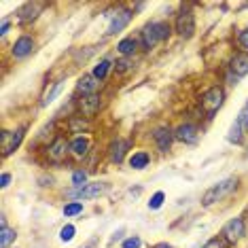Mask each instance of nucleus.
<instances>
[{"instance_id":"15","label":"nucleus","mask_w":248,"mask_h":248,"mask_svg":"<svg viewBox=\"0 0 248 248\" xmlns=\"http://www.w3.org/2000/svg\"><path fill=\"white\" fill-rule=\"evenodd\" d=\"M45 9L43 2H26L24 7L17 11V19L19 24H32L38 15H41V11Z\"/></svg>"},{"instance_id":"2","label":"nucleus","mask_w":248,"mask_h":248,"mask_svg":"<svg viewBox=\"0 0 248 248\" xmlns=\"http://www.w3.org/2000/svg\"><path fill=\"white\" fill-rule=\"evenodd\" d=\"M238 185H240V180L235 178V176H231V178H225L221 180V183H217V185H212L210 189L206 191L204 195H202V206H212V204H217V202H221L225 200L227 195H231L235 189H238Z\"/></svg>"},{"instance_id":"18","label":"nucleus","mask_w":248,"mask_h":248,"mask_svg":"<svg viewBox=\"0 0 248 248\" xmlns=\"http://www.w3.org/2000/svg\"><path fill=\"white\" fill-rule=\"evenodd\" d=\"M89 153V140L85 136H77L70 140V155H75L77 159H83Z\"/></svg>"},{"instance_id":"20","label":"nucleus","mask_w":248,"mask_h":248,"mask_svg":"<svg viewBox=\"0 0 248 248\" xmlns=\"http://www.w3.org/2000/svg\"><path fill=\"white\" fill-rule=\"evenodd\" d=\"M244 127H242V123L235 119L233 123H231V127H229V134H227V142L231 144H240L242 142V138H244Z\"/></svg>"},{"instance_id":"22","label":"nucleus","mask_w":248,"mask_h":248,"mask_svg":"<svg viewBox=\"0 0 248 248\" xmlns=\"http://www.w3.org/2000/svg\"><path fill=\"white\" fill-rule=\"evenodd\" d=\"M87 127H89V119H85V117H70L68 129L72 134H83Z\"/></svg>"},{"instance_id":"35","label":"nucleus","mask_w":248,"mask_h":248,"mask_svg":"<svg viewBox=\"0 0 248 248\" xmlns=\"http://www.w3.org/2000/svg\"><path fill=\"white\" fill-rule=\"evenodd\" d=\"M9 183H11V174H9V172H4L2 176H0V187L7 189V187H9Z\"/></svg>"},{"instance_id":"8","label":"nucleus","mask_w":248,"mask_h":248,"mask_svg":"<svg viewBox=\"0 0 248 248\" xmlns=\"http://www.w3.org/2000/svg\"><path fill=\"white\" fill-rule=\"evenodd\" d=\"M77 108L85 119H92V117H95L100 112V108H102V98H100L98 93L81 95V98L77 100Z\"/></svg>"},{"instance_id":"28","label":"nucleus","mask_w":248,"mask_h":248,"mask_svg":"<svg viewBox=\"0 0 248 248\" xmlns=\"http://www.w3.org/2000/svg\"><path fill=\"white\" fill-rule=\"evenodd\" d=\"M75 233H77V229H75V225H64L62 227V231H60V240L62 242H70L72 238H75Z\"/></svg>"},{"instance_id":"34","label":"nucleus","mask_w":248,"mask_h":248,"mask_svg":"<svg viewBox=\"0 0 248 248\" xmlns=\"http://www.w3.org/2000/svg\"><path fill=\"white\" fill-rule=\"evenodd\" d=\"M238 121L242 123V127H244V132H248V108L244 106V108H242V112L238 115Z\"/></svg>"},{"instance_id":"21","label":"nucleus","mask_w":248,"mask_h":248,"mask_svg":"<svg viewBox=\"0 0 248 248\" xmlns=\"http://www.w3.org/2000/svg\"><path fill=\"white\" fill-rule=\"evenodd\" d=\"M151 157L146 151H138V153H134L132 157H129V166L134 168V170H144L146 166H149Z\"/></svg>"},{"instance_id":"4","label":"nucleus","mask_w":248,"mask_h":248,"mask_svg":"<svg viewBox=\"0 0 248 248\" xmlns=\"http://www.w3.org/2000/svg\"><path fill=\"white\" fill-rule=\"evenodd\" d=\"M108 191V185L106 183H87L83 187H72L66 191V197H72V200L81 202V200H93V197H100Z\"/></svg>"},{"instance_id":"31","label":"nucleus","mask_w":248,"mask_h":248,"mask_svg":"<svg viewBox=\"0 0 248 248\" xmlns=\"http://www.w3.org/2000/svg\"><path fill=\"white\" fill-rule=\"evenodd\" d=\"M142 246V240L138 238V235H129L127 240H123V244H121V248H140Z\"/></svg>"},{"instance_id":"13","label":"nucleus","mask_w":248,"mask_h":248,"mask_svg":"<svg viewBox=\"0 0 248 248\" xmlns=\"http://www.w3.org/2000/svg\"><path fill=\"white\" fill-rule=\"evenodd\" d=\"M153 140H155V146L159 153H168L170 146L174 142V129L170 127H157L153 132Z\"/></svg>"},{"instance_id":"36","label":"nucleus","mask_w":248,"mask_h":248,"mask_svg":"<svg viewBox=\"0 0 248 248\" xmlns=\"http://www.w3.org/2000/svg\"><path fill=\"white\" fill-rule=\"evenodd\" d=\"M9 28H11V24H9V21H2V26H0V34H7V32H9Z\"/></svg>"},{"instance_id":"17","label":"nucleus","mask_w":248,"mask_h":248,"mask_svg":"<svg viewBox=\"0 0 248 248\" xmlns=\"http://www.w3.org/2000/svg\"><path fill=\"white\" fill-rule=\"evenodd\" d=\"M98 87H100V81L93 75H83L81 78H78V83H77V93L92 95V93L98 92Z\"/></svg>"},{"instance_id":"33","label":"nucleus","mask_w":248,"mask_h":248,"mask_svg":"<svg viewBox=\"0 0 248 248\" xmlns=\"http://www.w3.org/2000/svg\"><path fill=\"white\" fill-rule=\"evenodd\" d=\"M238 45L244 49V51H248V28H246V30H242L238 34Z\"/></svg>"},{"instance_id":"32","label":"nucleus","mask_w":248,"mask_h":248,"mask_svg":"<svg viewBox=\"0 0 248 248\" xmlns=\"http://www.w3.org/2000/svg\"><path fill=\"white\" fill-rule=\"evenodd\" d=\"M202 248H227V244H225V240L221 238V235H217V238H212V240H208Z\"/></svg>"},{"instance_id":"26","label":"nucleus","mask_w":248,"mask_h":248,"mask_svg":"<svg viewBox=\"0 0 248 248\" xmlns=\"http://www.w3.org/2000/svg\"><path fill=\"white\" fill-rule=\"evenodd\" d=\"M163 200H166V193H163V191L153 193V197L149 200V210H159V208L163 206Z\"/></svg>"},{"instance_id":"23","label":"nucleus","mask_w":248,"mask_h":248,"mask_svg":"<svg viewBox=\"0 0 248 248\" xmlns=\"http://www.w3.org/2000/svg\"><path fill=\"white\" fill-rule=\"evenodd\" d=\"M15 240V229L7 227V221L2 218V227H0V248H9V244Z\"/></svg>"},{"instance_id":"5","label":"nucleus","mask_w":248,"mask_h":248,"mask_svg":"<svg viewBox=\"0 0 248 248\" xmlns=\"http://www.w3.org/2000/svg\"><path fill=\"white\" fill-rule=\"evenodd\" d=\"M68 153H70V140L66 136H62V134H58V136L51 140V144H47V149H45V155H47V159L51 163L66 161Z\"/></svg>"},{"instance_id":"6","label":"nucleus","mask_w":248,"mask_h":248,"mask_svg":"<svg viewBox=\"0 0 248 248\" xmlns=\"http://www.w3.org/2000/svg\"><path fill=\"white\" fill-rule=\"evenodd\" d=\"M174 30H176V34L180 38H185V41H189L191 36L195 34V15L193 11L189 7L183 9L180 13L176 15V21H174Z\"/></svg>"},{"instance_id":"3","label":"nucleus","mask_w":248,"mask_h":248,"mask_svg":"<svg viewBox=\"0 0 248 248\" xmlns=\"http://www.w3.org/2000/svg\"><path fill=\"white\" fill-rule=\"evenodd\" d=\"M223 102H225V89L221 85H212L210 89H206L200 98V106L208 117H212L214 112L221 108Z\"/></svg>"},{"instance_id":"30","label":"nucleus","mask_w":248,"mask_h":248,"mask_svg":"<svg viewBox=\"0 0 248 248\" xmlns=\"http://www.w3.org/2000/svg\"><path fill=\"white\" fill-rule=\"evenodd\" d=\"M85 180H87V174L83 170H77L72 174V187H83V185H87Z\"/></svg>"},{"instance_id":"24","label":"nucleus","mask_w":248,"mask_h":248,"mask_svg":"<svg viewBox=\"0 0 248 248\" xmlns=\"http://www.w3.org/2000/svg\"><path fill=\"white\" fill-rule=\"evenodd\" d=\"M62 89H64V81H58V83H55V85H53L51 89H49L47 93H45V98H43L41 106H49V104H51L53 100H55V98H58V95L62 93Z\"/></svg>"},{"instance_id":"29","label":"nucleus","mask_w":248,"mask_h":248,"mask_svg":"<svg viewBox=\"0 0 248 248\" xmlns=\"http://www.w3.org/2000/svg\"><path fill=\"white\" fill-rule=\"evenodd\" d=\"M115 70H117V72H121V75H125V72H132V70H134V66L129 64V60H127V58H121V60H117V62H115Z\"/></svg>"},{"instance_id":"14","label":"nucleus","mask_w":248,"mask_h":248,"mask_svg":"<svg viewBox=\"0 0 248 248\" xmlns=\"http://www.w3.org/2000/svg\"><path fill=\"white\" fill-rule=\"evenodd\" d=\"M229 70H231V75H233L235 78L246 77L248 75V53L246 51H238V53L231 55Z\"/></svg>"},{"instance_id":"1","label":"nucleus","mask_w":248,"mask_h":248,"mask_svg":"<svg viewBox=\"0 0 248 248\" xmlns=\"http://www.w3.org/2000/svg\"><path fill=\"white\" fill-rule=\"evenodd\" d=\"M168 36H170V26H168L166 21H151V24H146L142 28V32H140V43H142V49L151 51L155 45L166 41Z\"/></svg>"},{"instance_id":"7","label":"nucleus","mask_w":248,"mask_h":248,"mask_svg":"<svg viewBox=\"0 0 248 248\" xmlns=\"http://www.w3.org/2000/svg\"><path fill=\"white\" fill-rule=\"evenodd\" d=\"M244 221L242 218H231V221L225 223V227L221 229V238L225 240V244L227 246H233L235 242L242 240V235H244Z\"/></svg>"},{"instance_id":"19","label":"nucleus","mask_w":248,"mask_h":248,"mask_svg":"<svg viewBox=\"0 0 248 248\" xmlns=\"http://www.w3.org/2000/svg\"><path fill=\"white\" fill-rule=\"evenodd\" d=\"M117 51H119L123 58H129V55H134L138 51V41L134 36L123 38V41H119V45H117Z\"/></svg>"},{"instance_id":"27","label":"nucleus","mask_w":248,"mask_h":248,"mask_svg":"<svg viewBox=\"0 0 248 248\" xmlns=\"http://www.w3.org/2000/svg\"><path fill=\"white\" fill-rule=\"evenodd\" d=\"M83 212V202H70V204L64 206V214L66 217H77V214Z\"/></svg>"},{"instance_id":"25","label":"nucleus","mask_w":248,"mask_h":248,"mask_svg":"<svg viewBox=\"0 0 248 248\" xmlns=\"http://www.w3.org/2000/svg\"><path fill=\"white\" fill-rule=\"evenodd\" d=\"M110 62L108 60H102V62H98V64H95L93 66V72H92V75L95 77V78H98V81H104V78H106V75H108V70H110Z\"/></svg>"},{"instance_id":"37","label":"nucleus","mask_w":248,"mask_h":248,"mask_svg":"<svg viewBox=\"0 0 248 248\" xmlns=\"http://www.w3.org/2000/svg\"><path fill=\"white\" fill-rule=\"evenodd\" d=\"M151 248H172L168 242H161V244H155V246H151Z\"/></svg>"},{"instance_id":"10","label":"nucleus","mask_w":248,"mask_h":248,"mask_svg":"<svg viewBox=\"0 0 248 248\" xmlns=\"http://www.w3.org/2000/svg\"><path fill=\"white\" fill-rule=\"evenodd\" d=\"M134 19V13L129 9H117L115 15H110V24L106 28V36H112L117 32H121L123 28L129 26V21Z\"/></svg>"},{"instance_id":"38","label":"nucleus","mask_w":248,"mask_h":248,"mask_svg":"<svg viewBox=\"0 0 248 248\" xmlns=\"http://www.w3.org/2000/svg\"><path fill=\"white\" fill-rule=\"evenodd\" d=\"M246 108H248V102H246Z\"/></svg>"},{"instance_id":"16","label":"nucleus","mask_w":248,"mask_h":248,"mask_svg":"<svg viewBox=\"0 0 248 248\" xmlns=\"http://www.w3.org/2000/svg\"><path fill=\"white\" fill-rule=\"evenodd\" d=\"M129 151V140H123V138H117L115 142L108 146V155H110V161L112 163H121L125 159V153Z\"/></svg>"},{"instance_id":"9","label":"nucleus","mask_w":248,"mask_h":248,"mask_svg":"<svg viewBox=\"0 0 248 248\" xmlns=\"http://www.w3.org/2000/svg\"><path fill=\"white\" fill-rule=\"evenodd\" d=\"M24 134H26V127H19V129H15V132H7V129H4L2 136H0L2 157H9L15 149H17V146L21 144V140H24Z\"/></svg>"},{"instance_id":"11","label":"nucleus","mask_w":248,"mask_h":248,"mask_svg":"<svg viewBox=\"0 0 248 248\" xmlns=\"http://www.w3.org/2000/svg\"><path fill=\"white\" fill-rule=\"evenodd\" d=\"M200 127L193 125V123H180V125L174 129V138L180 140L185 144H195L200 140Z\"/></svg>"},{"instance_id":"12","label":"nucleus","mask_w":248,"mask_h":248,"mask_svg":"<svg viewBox=\"0 0 248 248\" xmlns=\"http://www.w3.org/2000/svg\"><path fill=\"white\" fill-rule=\"evenodd\" d=\"M34 49H36L34 38L28 36V34H24V36H19L17 41H15L13 49H11V55H13L15 60H24V58H28V55L34 51Z\"/></svg>"}]
</instances>
